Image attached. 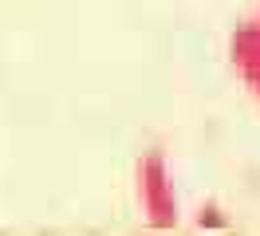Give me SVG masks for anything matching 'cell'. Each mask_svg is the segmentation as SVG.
I'll return each instance as SVG.
<instances>
[{"label": "cell", "mask_w": 260, "mask_h": 236, "mask_svg": "<svg viewBox=\"0 0 260 236\" xmlns=\"http://www.w3.org/2000/svg\"><path fill=\"white\" fill-rule=\"evenodd\" d=\"M138 197H142V213L154 228H174L178 224V197H174V181L166 173V157L154 150L138 161Z\"/></svg>", "instance_id": "1"}, {"label": "cell", "mask_w": 260, "mask_h": 236, "mask_svg": "<svg viewBox=\"0 0 260 236\" xmlns=\"http://www.w3.org/2000/svg\"><path fill=\"white\" fill-rule=\"evenodd\" d=\"M229 59L237 67V75L244 79V87L256 94L260 103V24L256 20H244L233 28L229 36Z\"/></svg>", "instance_id": "2"}, {"label": "cell", "mask_w": 260, "mask_h": 236, "mask_svg": "<svg viewBox=\"0 0 260 236\" xmlns=\"http://www.w3.org/2000/svg\"><path fill=\"white\" fill-rule=\"evenodd\" d=\"M197 224H201V228H225L229 217L221 213V209H217V205H205V209L197 213Z\"/></svg>", "instance_id": "3"}, {"label": "cell", "mask_w": 260, "mask_h": 236, "mask_svg": "<svg viewBox=\"0 0 260 236\" xmlns=\"http://www.w3.org/2000/svg\"><path fill=\"white\" fill-rule=\"evenodd\" d=\"M256 24H260V4H256Z\"/></svg>", "instance_id": "4"}]
</instances>
